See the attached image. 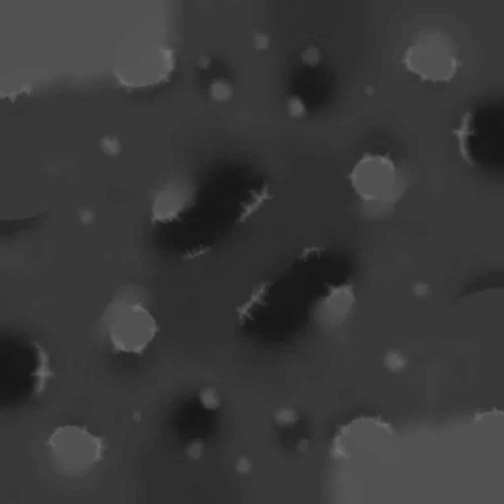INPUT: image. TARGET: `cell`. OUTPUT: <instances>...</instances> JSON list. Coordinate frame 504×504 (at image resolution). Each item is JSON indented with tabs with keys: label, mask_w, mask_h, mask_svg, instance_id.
I'll return each instance as SVG.
<instances>
[{
	"label": "cell",
	"mask_w": 504,
	"mask_h": 504,
	"mask_svg": "<svg viewBox=\"0 0 504 504\" xmlns=\"http://www.w3.org/2000/svg\"><path fill=\"white\" fill-rule=\"evenodd\" d=\"M274 417L278 424L284 426H290L297 420L296 414L294 410L286 408L278 410L274 414Z\"/></svg>",
	"instance_id": "12"
},
{
	"label": "cell",
	"mask_w": 504,
	"mask_h": 504,
	"mask_svg": "<svg viewBox=\"0 0 504 504\" xmlns=\"http://www.w3.org/2000/svg\"><path fill=\"white\" fill-rule=\"evenodd\" d=\"M204 445L201 441L192 442L188 447L187 452L188 455L194 460L199 459L203 453Z\"/></svg>",
	"instance_id": "17"
},
{
	"label": "cell",
	"mask_w": 504,
	"mask_h": 504,
	"mask_svg": "<svg viewBox=\"0 0 504 504\" xmlns=\"http://www.w3.org/2000/svg\"><path fill=\"white\" fill-rule=\"evenodd\" d=\"M252 460L246 456H240L235 462V468L240 473L244 474L248 472L252 469Z\"/></svg>",
	"instance_id": "16"
},
{
	"label": "cell",
	"mask_w": 504,
	"mask_h": 504,
	"mask_svg": "<svg viewBox=\"0 0 504 504\" xmlns=\"http://www.w3.org/2000/svg\"><path fill=\"white\" fill-rule=\"evenodd\" d=\"M106 315L108 333L116 351L141 354L158 331L155 320L139 303L113 301Z\"/></svg>",
	"instance_id": "2"
},
{
	"label": "cell",
	"mask_w": 504,
	"mask_h": 504,
	"mask_svg": "<svg viewBox=\"0 0 504 504\" xmlns=\"http://www.w3.org/2000/svg\"><path fill=\"white\" fill-rule=\"evenodd\" d=\"M308 444L309 441L307 439H300L296 442V449L299 453L303 452L306 449Z\"/></svg>",
	"instance_id": "21"
},
{
	"label": "cell",
	"mask_w": 504,
	"mask_h": 504,
	"mask_svg": "<svg viewBox=\"0 0 504 504\" xmlns=\"http://www.w3.org/2000/svg\"><path fill=\"white\" fill-rule=\"evenodd\" d=\"M210 93L211 97L219 102H224L231 97L232 89L231 85L225 80L218 79L214 80L210 86Z\"/></svg>",
	"instance_id": "10"
},
{
	"label": "cell",
	"mask_w": 504,
	"mask_h": 504,
	"mask_svg": "<svg viewBox=\"0 0 504 504\" xmlns=\"http://www.w3.org/2000/svg\"><path fill=\"white\" fill-rule=\"evenodd\" d=\"M301 58L305 64L315 66L320 61V53L316 47H309L302 52Z\"/></svg>",
	"instance_id": "15"
},
{
	"label": "cell",
	"mask_w": 504,
	"mask_h": 504,
	"mask_svg": "<svg viewBox=\"0 0 504 504\" xmlns=\"http://www.w3.org/2000/svg\"><path fill=\"white\" fill-rule=\"evenodd\" d=\"M31 91V89L30 86H24V87H21L20 90H18L17 92H12L11 94H5L4 93L3 95V97H5V96L8 97L10 99L11 102H14V99L15 98V96L17 95L22 93L23 92H25L27 93V94L29 95Z\"/></svg>",
	"instance_id": "20"
},
{
	"label": "cell",
	"mask_w": 504,
	"mask_h": 504,
	"mask_svg": "<svg viewBox=\"0 0 504 504\" xmlns=\"http://www.w3.org/2000/svg\"><path fill=\"white\" fill-rule=\"evenodd\" d=\"M268 288L269 285L267 284H260L254 287L248 301L235 308L239 322L241 325H244L248 320L254 319V316L252 311L255 308L260 306L265 307L267 305L265 300Z\"/></svg>",
	"instance_id": "6"
},
{
	"label": "cell",
	"mask_w": 504,
	"mask_h": 504,
	"mask_svg": "<svg viewBox=\"0 0 504 504\" xmlns=\"http://www.w3.org/2000/svg\"><path fill=\"white\" fill-rule=\"evenodd\" d=\"M287 108L289 115L296 118L303 117L306 111L303 102L297 96H292L288 98Z\"/></svg>",
	"instance_id": "13"
},
{
	"label": "cell",
	"mask_w": 504,
	"mask_h": 504,
	"mask_svg": "<svg viewBox=\"0 0 504 504\" xmlns=\"http://www.w3.org/2000/svg\"><path fill=\"white\" fill-rule=\"evenodd\" d=\"M133 417L135 420L138 421L141 417V414L139 412L136 411L134 413Z\"/></svg>",
	"instance_id": "23"
},
{
	"label": "cell",
	"mask_w": 504,
	"mask_h": 504,
	"mask_svg": "<svg viewBox=\"0 0 504 504\" xmlns=\"http://www.w3.org/2000/svg\"><path fill=\"white\" fill-rule=\"evenodd\" d=\"M199 397L203 406L207 409L215 410L220 406V399L213 388L208 387L202 390Z\"/></svg>",
	"instance_id": "11"
},
{
	"label": "cell",
	"mask_w": 504,
	"mask_h": 504,
	"mask_svg": "<svg viewBox=\"0 0 504 504\" xmlns=\"http://www.w3.org/2000/svg\"><path fill=\"white\" fill-rule=\"evenodd\" d=\"M269 43V37L262 33H257L254 38L255 47L259 50L266 48Z\"/></svg>",
	"instance_id": "19"
},
{
	"label": "cell",
	"mask_w": 504,
	"mask_h": 504,
	"mask_svg": "<svg viewBox=\"0 0 504 504\" xmlns=\"http://www.w3.org/2000/svg\"><path fill=\"white\" fill-rule=\"evenodd\" d=\"M385 363L388 369L395 372L402 370L406 365L405 359L395 351H391L387 354Z\"/></svg>",
	"instance_id": "14"
},
{
	"label": "cell",
	"mask_w": 504,
	"mask_h": 504,
	"mask_svg": "<svg viewBox=\"0 0 504 504\" xmlns=\"http://www.w3.org/2000/svg\"><path fill=\"white\" fill-rule=\"evenodd\" d=\"M33 345L37 355V365L31 375L34 377V392L39 394L44 390L48 380L55 375L50 369L49 356L46 350L38 343H34Z\"/></svg>",
	"instance_id": "8"
},
{
	"label": "cell",
	"mask_w": 504,
	"mask_h": 504,
	"mask_svg": "<svg viewBox=\"0 0 504 504\" xmlns=\"http://www.w3.org/2000/svg\"><path fill=\"white\" fill-rule=\"evenodd\" d=\"M182 196L171 190L160 192L156 198L153 208V222H166L178 219L179 214L187 206Z\"/></svg>",
	"instance_id": "5"
},
{
	"label": "cell",
	"mask_w": 504,
	"mask_h": 504,
	"mask_svg": "<svg viewBox=\"0 0 504 504\" xmlns=\"http://www.w3.org/2000/svg\"><path fill=\"white\" fill-rule=\"evenodd\" d=\"M250 192V200L241 204L242 210L238 218L239 222L245 221L256 212L267 200L272 197L270 193L269 187L267 183L264 184L259 190L252 189Z\"/></svg>",
	"instance_id": "9"
},
{
	"label": "cell",
	"mask_w": 504,
	"mask_h": 504,
	"mask_svg": "<svg viewBox=\"0 0 504 504\" xmlns=\"http://www.w3.org/2000/svg\"><path fill=\"white\" fill-rule=\"evenodd\" d=\"M48 444L55 462L68 473H78L102 459L103 439L76 426L59 427Z\"/></svg>",
	"instance_id": "3"
},
{
	"label": "cell",
	"mask_w": 504,
	"mask_h": 504,
	"mask_svg": "<svg viewBox=\"0 0 504 504\" xmlns=\"http://www.w3.org/2000/svg\"><path fill=\"white\" fill-rule=\"evenodd\" d=\"M101 144L103 150L109 154H114L118 152V143L114 139L105 138L102 140Z\"/></svg>",
	"instance_id": "18"
},
{
	"label": "cell",
	"mask_w": 504,
	"mask_h": 504,
	"mask_svg": "<svg viewBox=\"0 0 504 504\" xmlns=\"http://www.w3.org/2000/svg\"><path fill=\"white\" fill-rule=\"evenodd\" d=\"M328 289L327 294L315 303L313 314L321 324L337 326L346 320L355 304L353 285L349 283L328 285Z\"/></svg>",
	"instance_id": "4"
},
{
	"label": "cell",
	"mask_w": 504,
	"mask_h": 504,
	"mask_svg": "<svg viewBox=\"0 0 504 504\" xmlns=\"http://www.w3.org/2000/svg\"><path fill=\"white\" fill-rule=\"evenodd\" d=\"M210 63V60L207 57H202L200 58L198 62V66L202 68H207Z\"/></svg>",
	"instance_id": "22"
},
{
	"label": "cell",
	"mask_w": 504,
	"mask_h": 504,
	"mask_svg": "<svg viewBox=\"0 0 504 504\" xmlns=\"http://www.w3.org/2000/svg\"><path fill=\"white\" fill-rule=\"evenodd\" d=\"M347 178L365 203L377 207L394 204L405 190L388 154H364Z\"/></svg>",
	"instance_id": "1"
},
{
	"label": "cell",
	"mask_w": 504,
	"mask_h": 504,
	"mask_svg": "<svg viewBox=\"0 0 504 504\" xmlns=\"http://www.w3.org/2000/svg\"><path fill=\"white\" fill-rule=\"evenodd\" d=\"M472 117L471 112H468L462 117L460 127L452 131L453 134L458 141V147L460 155L462 159L468 164L473 166L474 164L469 146L468 139L470 135H472L475 129L472 127Z\"/></svg>",
	"instance_id": "7"
}]
</instances>
